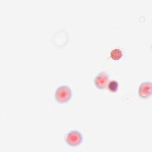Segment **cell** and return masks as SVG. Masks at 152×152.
I'll use <instances>...</instances> for the list:
<instances>
[{"mask_svg":"<svg viewBox=\"0 0 152 152\" xmlns=\"http://www.w3.org/2000/svg\"><path fill=\"white\" fill-rule=\"evenodd\" d=\"M66 144L71 147H76L80 145L83 141L81 133L77 130H72L67 133L65 137Z\"/></svg>","mask_w":152,"mask_h":152,"instance_id":"7a4b0ae2","label":"cell"},{"mask_svg":"<svg viewBox=\"0 0 152 152\" xmlns=\"http://www.w3.org/2000/svg\"><path fill=\"white\" fill-rule=\"evenodd\" d=\"M151 81L142 82L138 88V95L143 99L149 98L151 95Z\"/></svg>","mask_w":152,"mask_h":152,"instance_id":"277c9868","label":"cell"},{"mask_svg":"<svg viewBox=\"0 0 152 152\" xmlns=\"http://www.w3.org/2000/svg\"><path fill=\"white\" fill-rule=\"evenodd\" d=\"M72 96V92L71 88L63 85L58 87L55 93V99L56 102L60 103H65L69 102Z\"/></svg>","mask_w":152,"mask_h":152,"instance_id":"6da1fadb","label":"cell"},{"mask_svg":"<svg viewBox=\"0 0 152 152\" xmlns=\"http://www.w3.org/2000/svg\"><path fill=\"white\" fill-rule=\"evenodd\" d=\"M123 56L122 50L120 48H114L110 52V58L114 61H118L122 58Z\"/></svg>","mask_w":152,"mask_h":152,"instance_id":"5b68a950","label":"cell"},{"mask_svg":"<svg viewBox=\"0 0 152 152\" xmlns=\"http://www.w3.org/2000/svg\"><path fill=\"white\" fill-rule=\"evenodd\" d=\"M118 83L116 80H112L109 82L107 84V87L109 90L112 92H115L118 89Z\"/></svg>","mask_w":152,"mask_h":152,"instance_id":"8992f818","label":"cell"},{"mask_svg":"<svg viewBox=\"0 0 152 152\" xmlns=\"http://www.w3.org/2000/svg\"><path fill=\"white\" fill-rule=\"evenodd\" d=\"M109 75L106 71L99 72L94 78V84L95 86L100 90L104 89L109 83Z\"/></svg>","mask_w":152,"mask_h":152,"instance_id":"3957f363","label":"cell"}]
</instances>
